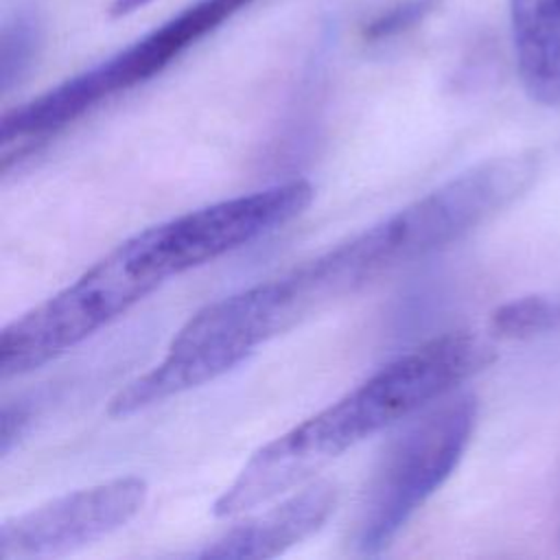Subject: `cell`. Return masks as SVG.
Returning a JSON list of instances; mask_svg holds the SVG:
<instances>
[{"instance_id":"obj_1","label":"cell","mask_w":560,"mask_h":560,"mask_svg":"<svg viewBox=\"0 0 560 560\" xmlns=\"http://www.w3.org/2000/svg\"><path fill=\"white\" fill-rule=\"evenodd\" d=\"M492 359V346L464 330L402 352L328 407L260 446L214 501V514L238 516L308 483L328 462L438 402Z\"/></svg>"},{"instance_id":"obj_2","label":"cell","mask_w":560,"mask_h":560,"mask_svg":"<svg viewBox=\"0 0 560 560\" xmlns=\"http://www.w3.org/2000/svg\"><path fill=\"white\" fill-rule=\"evenodd\" d=\"M540 155L516 151L477 162L348 241L276 278L289 328L381 276L422 260L508 208L536 179Z\"/></svg>"},{"instance_id":"obj_3","label":"cell","mask_w":560,"mask_h":560,"mask_svg":"<svg viewBox=\"0 0 560 560\" xmlns=\"http://www.w3.org/2000/svg\"><path fill=\"white\" fill-rule=\"evenodd\" d=\"M254 0H195L101 63L7 112L0 125L2 168L59 133L101 103L162 74L186 50Z\"/></svg>"},{"instance_id":"obj_4","label":"cell","mask_w":560,"mask_h":560,"mask_svg":"<svg viewBox=\"0 0 560 560\" xmlns=\"http://www.w3.org/2000/svg\"><path fill=\"white\" fill-rule=\"evenodd\" d=\"M166 280L142 230L125 238L68 287L4 326L0 335L2 381L28 374L72 350Z\"/></svg>"},{"instance_id":"obj_5","label":"cell","mask_w":560,"mask_h":560,"mask_svg":"<svg viewBox=\"0 0 560 560\" xmlns=\"http://www.w3.org/2000/svg\"><path fill=\"white\" fill-rule=\"evenodd\" d=\"M280 332L284 322L273 280L214 300L177 330L151 370L118 389L107 411L125 418L212 383Z\"/></svg>"},{"instance_id":"obj_6","label":"cell","mask_w":560,"mask_h":560,"mask_svg":"<svg viewBox=\"0 0 560 560\" xmlns=\"http://www.w3.org/2000/svg\"><path fill=\"white\" fill-rule=\"evenodd\" d=\"M477 422L472 394L440 398L387 448L365 490L352 545L359 553H381L453 475Z\"/></svg>"},{"instance_id":"obj_7","label":"cell","mask_w":560,"mask_h":560,"mask_svg":"<svg viewBox=\"0 0 560 560\" xmlns=\"http://www.w3.org/2000/svg\"><path fill=\"white\" fill-rule=\"evenodd\" d=\"M313 184L291 179L249 195L188 210L149 228L171 276L206 265L300 217L313 201Z\"/></svg>"},{"instance_id":"obj_8","label":"cell","mask_w":560,"mask_h":560,"mask_svg":"<svg viewBox=\"0 0 560 560\" xmlns=\"http://www.w3.org/2000/svg\"><path fill=\"white\" fill-rule=\"evenodd\" d=\"M147 494V481L127 475L50 499L0 525V560L72 553L127 525Z\"/></svg>"},{"instance_id":"obj_9","label":"cell","mask_w":560,"mask_h":560,"mask_svg":"<svg viewBox=\"0 0 560 560\" xmlns=\"http://www.w3.org/2000/svg\"><path fill=\"white\" fill-rule=\"evenodd\" d=\"M337 488L332 481H308L208 542L197 556L243 560L273 558L313 536L332 514Z\"/></svg>"},{"instance_id":"obj_10","label":"cell","mask_w":560,"mask_h":560,"mask_svg":"<svg viewBox=\"0 0 560 560\" xmlns=\"http://www.w3.org/2000/svg\"><path fill=\"white\" fill-rule=\"evenodd\" d=\"M514 63L527 96L560 105V0H508Z\"/></svg>"},{"instance_id":"obj_11","label":"cell","mask_w":560,"mask_h":560,"mask_svg":"<svg viewBox=\"0 0 560 560\" xmlns=\"http://www.w3.org/2000/svg\"><path fill=\"white\" fill-rule=\"evenodd\" d=\"M560 324V295L558 293H534L501 304L490 326L497 335L510 339H523L549 330Z\"/></svg>"},{"instance_id":"obj_12","label":"cell","mask_w":560,"mask_h":560,"mask_svg":"<svg viewBox=\"0 0 560 560\" xmlns=\"http://www.w3.org/2000/svg\"><path fill=\"white\" fill-rule=\"evenodd\" d=\"M39 48V26L37 20L20 11L2 28V50H0V70H2V90H11L28 72L37 57Z\"/></svg>"},{"instance_id":"obj_13","label":"cell","mask_w":560,"mask_h":560,"mask_svg":"<svg viewBox=\"0 0 560 560\" xmlns=\"http://www.w3.org/2000/svg\"><path fill=\"white\" fill-rule=\"evenodd\" d=\"M433 9V0H407L389 7L387 11L378 13L372 22L365 24L363 37L370 42H383L394 35H400L422 22Z\"/></svg>"},{"instance_id":"obj_14","label":"cell","mask_w":560,"mask_h":560,"mask_svg":"<svg viewBox=\"0 0 560 560\" xmlns=\"http://www.w3.org/2000/svg\"><path fill=\"white\" fill-rule=\"evenodd\" d=\"M28 422V409L24 405H4L2 409V431H0V453L7 455L11 446L24 433Z\"/></svg>"},{"instance_id":"obj_15","label":"cell","mask_w":560,"mask_h":560,"mask_svg":"<svg viewBox=\"0 0 560 560\" xmlns=\"http://www.w3.org/2000/svg\"><path fill=\"white\" fill-rule=\"evenodd\" d=\"M151 2H153V0H114V2L109 4V15H112V18H125V15H131V13H136L138 9L151 4Z\"/></svg>"}]
</instances>
